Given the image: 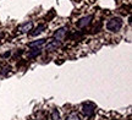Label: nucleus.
<instances>
[{
  "label": "nucleus",
  "mask_w": 132,
  "mask_h": 120,
  "mask_svg": "<svg viewBox=\"0 0 132 120\" xmlns=\"http://www.w3.org/2000/svg\"><path fill=\"white\" fill-rule=\"evenodd\" d=\"M121 27H122V20L120 17H113L106 23V29L110 32H118L121 29Z\"/></svg>",
  "instance_id": "1"
},
{
  "label": "nucleus",
  "mask_w": 132,
  "mask_h": 120,
  "mask_svg": "<svg viewBox=\"0 0 132 120\" xmlns=\"http://www.w3.org/2000/svg\"><path fill=\"white\" fill-rule=\"evenodd\" d=\"M66 33H67V27H61V28H59L55 31V33L53 36V38L57 41V42H61L64 41L66 37Z\"/></svg>",
  "instance_id": "2"
},
{
  "label": "nucleus",
  "mask_w": 132,
  "mask_h": 120,
  "mask_svg": "<svg viewBox=\"0 0 132 120\" xmlns=\"http://www.w3.org/2000/svg\"><path fill=\"white\" fill-rule=\"evenodd\" d=\"M82 111L87 116H92L94 114V107L92 106V104H89V103H83L82 104Z\"/></svg>",
  "instance_id": "3"
},
{
  "label": "nucleus",
  "mask_w": 132,
  "mask_h": 120,
  "mask_svg": "<svg viewBox=\"0 0 132 120\" xmlns=\"http://www.w3.org/2000/svg\"><path fill=\"white\" fill-rule=\"evenodd\" d=\"M92 19H93V16H92V15H89V16H86V17H82V19L77 22V27H78V28H85L86 26H88V25L90 23Z\"/></svg>",
  "instance_id": "4"
},
{
  "label": "nucleus",
  "mask_w": 132,
  "mask_h": 120,
  "mask_svg": "<svg viewBox=\"0 0 132 120\" xmlns=\"http://www.w3.org/2000/svg\"><path fill=\"white\" fill-rule=\"evenodd\" d=\"M33 28V23L32 21H29V22H24V23L20 25L17 29H19L20 32H22V33H26V32H29V31H32Z\"/></svg>",
  "instance_id": "5"
},
{
  "label": "nucleus",
  "mask_w": 132,
  "mask_h": 120,
  "mask_svg": "<svg viewBox=\"0 0 132 120\" xmlns=\"http://www.w3.org/2000/svg\"><path fill=\"white\" fill-rule=\"evenodd\" d=\"M45 39H38V41H36V42H31V43L28 44V47H31V48H34V47H42L43 44H45Z\"/></svg>",
  "instance_id": "6"
},
{
  "label": "nucleus",
  "mask_w": 132,
  "mask_h": 120,
  "mask_svg": "<svg viewBox=\"0 0 132 120\" xmlns=\"http://www.w3.org/2000/svg\"><path fill=\"white\" fill-rule=\"evenodd\" d=\"M59 45H60V42L53 41V42H50V43L47 45V50H54V49H56Z\"/></svg>",
  "instance_id": "7"
},
{
  "label": "nucleus",
  "mask_w": 132,
  "mask_h": 120,
  "mask_svg": "<svg viewBox=\"0 0 132 120\" xmlns=\"http://www.w3.org/2000/svg\"><path fill=\"white\" fill-rule=\"evenodd\" d=\"M66 120H81V118H80V115L77 114V113H71V114H69L67 115V118H66Z\"/></svg>",
  "instance_id": "8"
},
{
  "label": "nucleus",
  "mask_w": 132,
  "mask_h": 120,
  "mask_svg": "<svg viewBox=\"0 0 132 120\" xmlns=\"http://www.w3.org/2000/svg\"><path fill=\"white\" fill-rule=\"evenodd\" d=\"M52 120H60V113L56 109H54L52 111Z\"/></svg>",
  "instance_id": "9"
},
{
  "label": "nucleus",
  "mask_w": 132,
  "mask_h": 120,
  "mask_svg": "<svg viewBox=\"0 0 132 120\" xmlns=\"http://www.w3.org/2000/svg\"><path fill=\"white\" fill-rule=\"evenodd\" d=\"M44 28H45V26H44V25H39L37 28H36V31H34V32H32V34H33V36H37V34L40 33V32H42Z\"/></svg>",
  "instance_id": "10"
},
{
  "label": "nucleus",
  "mask_w": 132,
  "mask_h": 120,
  "mask_svg": "<svg viewBox=\"0 0 132 120\" xmlns=\"http://www.w3.org/2000/svg\"><path fill=\"white\" fill-rule=\"evenodd\" d=\"M1 37H3V33H0V39H1Z\"/></svg>",
  "instance_id": "11"
}]
</instances>
